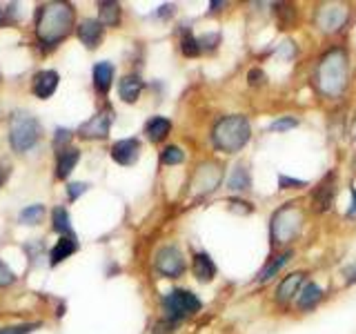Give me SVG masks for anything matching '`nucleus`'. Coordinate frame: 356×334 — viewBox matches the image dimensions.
<instances>
[{
    "instance_id": "f257e3e1",
    "label": "nucleus",
    "mask_w": 356,
    "mask_h": 334,
    "mask_svg": "<svg viewBox=\"0 0 356 334\" xmlns=\"http://www.w3.org/2000/svg\"><path fill=\"white\" fill-rule=\"evenodd\" d=\"M72 27H74V9L70 3H47L38 7L36 29L42 45H47V47L58 45L72 31Z\"/></svg>"
},
{
    "instance_id": "f03ea898",
    "label": "nucleus",
    "mask_w": 356,
    "mask_h": 334,
    "mask_svg": "<svg viewBox=\"0 0 356 334\" xmlns=\"http://www.w3.org/2000/svg\"><path fill=\"white\" fill-rule=\"evenodd\" d=\"M350 58L348 51L337 47L327 51L316 67V85L325 96H339L348 85Z\"/></svg>"
},
{
    "instance_id": "7ed1b4c3",
    "label": "nucleus",
    "mask_w": 356,
    "mask_h": 334,
    "mask_svg": "<svg viewBox=\"0 0 356 334\" xmlns=\"http://www.w3.org/2000/svg\"><path fill=\"white\" fill-rule=\"evenodd\" d=\"M252 138V125L248 116L243 114H232L220 118L214 129H211V143L218 152H225V154H234V152H241L245 145L250 143Z\"/></svg>"
},
{
    "instance_id": "20e7f679",
    "label": "nucleus",
    "mask_w": 356,
    "mask_h": 334,
    "mask_svg": "<svg viewBox=\"0 0 356 334\" xmlns=\"http://www.w3.org/2000/svg\"><path fill=\"white\" fill-rule=\"evenodd\" d=\"M300 225H303V214L294 203H285L281 209L274 212L270 221V239L272 245H285L298 237Z\"/></svg>"
},
{
    "instance_id": "39448f33",
    "label": "nucleus",
    "mask_w": 356,
    "mask_h": 334,
    "mask_svg": "<svg viewBox=\"0 0 356 334\" xmlns=\"http://www.w3.org/2000/svg\"><path fill=\"white\" fill-rule=\"evenodd\" d=\"M40 122L38 118H33L31 114L25 111H16L9 120V143L14 152H27L31 150L36 141L40 138Z\"/></svg>"
},
{
    "instance_id": "423d86ee",
    "label": "nucleus",
    "mask_w": 356,
    "mask_h": 334,
    "mask_svg": "<svg viewBox=\"0 0 356 334\" xmlns=\"http://www.w3.org/2000/svg\"><path fill=\"white\" fill-rule=\"evenodd\" d=\"M163 308H165V319L178 323L196 315V312L203 308V303H200V299L194 292H189V289H172V292L163 299Z\"/></svg>"
},
{
    "instance_id": "0eeeda50",
    "label": "nucleus",
    "mask_w": 356,
    "mask_h": 334,
    "mask_svg": "<svg viewBox=\"0 0 356 334\" xmlns=\"http://www.w3.org/2000/svg\"><path fill=\"white\" fill-rule=\"evenodd\" d=\"M156 272L167 276V278H178L185 272V259L178 248L174 245H165V248L159 250L156 254Z\"/></svg>"
},
{
    "instance_id": "6e6552de",
    "label": "nucleus",
    "mask_w": 356,
    "mask_h": 334,
    "mask_svg": "<svg viewBox=\"0 0 356 334\" xmlns=\"http://www.w3.org/2000/svg\"><path fill=\"white\" fill-rule=\"evenodd\" d=\"M111 122H114V109L103 107L94 118H89L87 122H83V125L78 127V136H83V138H107Z\"/></svg>"
},
{
    "instance_id": "1a4fd4ad",
    "label": "nucleus",
    "mask_w": 356,
    "mask_h": 334,
    "mask_svg": "<svg viewBox=\"0 0 356 334\" xmlns=\"http://www.w3.org/2000/svg\"><path fill=\"white\" fill-rule=\"evenodd\" d=\"M334 196H337V174L330 172L323 176V181L314 187V194H312V207L316 212H327L334 203Z\"/></svg>"
},
{
    "instance_id": "9d476101",
    "label": "nucleus",
    "mask_w": 356,
    "mask_h": 334,
    "mask_svg": "<svg viewBox=\"0 0 356 334\" xmlns=\"http://www.w3.org/2000/svg\"><path fill=\"white\" fill-rule=\"evenodd\" d=\"M140 156V143L136 138H122L111 148V159L120 165H134Z\"/></svg>"
},
{
    "instance_id": "9b49d317",
    "label": "nucleus",
    "mask_w": 356,
    "mask_h": 334,
    "mask_svg": "<svg viewBox=\"0 0 356 334\" xmlns=\"http://www.w3.org/2000/svg\"><path fill=\"white\" fill-rule=\"evenodd\" d=\"M345 20H348V9L332 5V7H323L318 14V25L323 27V31H339Z\"/></svg>"
},
{
    "instance_id": "f8f14e48",
    "label": "nucleus",
    "mask_w": 356,
    "mask_h": 334,
    "mask_svg": "<svg viewBox=\"0 0 356 334\" xmlns=\"http://www.w3.org/2000/svg\"><path fill=\"white\" fill-rule=\"evenodd\" d=\"M303 281H305V272H294V274L285 276L276 287V301H278V303H287V301L296 299V294L300 292V287H303Z\"/></svg>"
},
{
    "instance_id": "ddd939ff",
    "label": "nucleus",
    "mask_w": 356,
    "mask_h": 334,
    "mask_svg": "<svg viewBox=\"0 0 356 334\" xmlns=\"http://www.w3.org/2000/svg\"><path fill=\"white\" fill-rule=\"evenodd\" d=\"M58 74H56L54 70H42L38 72L36 76H33V94H36L38 98H49L56 87H58Z\"/></svg>"
},
{
    "instance_id": "4468645a",
    "label": "nucleus",
    "mask_w": 356,
    "mask_h": 334,
    "mask_svg": "<svg viewBox=\"0 0 356 334\" xmlns=\"http://www.w3.org/2000/svg\"><path fill=\"white\" fill-rule=\"evenodd\" d=\"M78 38H81L89 49L98 47V42L103 40V25H100V20H94V18L83 20L81 27H78Z\"/></svg>"
},
{
    "instance_id": "2eb2a0df",
    "label": "nucleus",
    "mask_w": 356,
    "mask_h": 334,
    "mask_svg": "<svg viewBox=\"0 0 356 334\" xmlns=\"http://www.w3.org/2000/svg\"><path fill=\"white\" fill-rule=\"evenodd\" d=\"M292 254H294L292 250H285V252H281L278 256H272V259L265 263V267L259 272V276H256L254 281H256V283H267V281H272V278L283 270V265H285L289 259H292Z\"/></svg>"
},
{
    "instance_id": "dca6fc26",
    "label": "nucleus",
    "mask_w": 356,
    "mask_h": 334,
    "mask_svg": "<svg viewBox=\"0 0 356 334\" xmlns=\"http://www.w3.org/2000/svg\"><path fill=\"white\" fill-rule=\"evenodd\" d=\"M192 270H194V276L198 278L200 283H209L211 278L216 276V265H214V261H211V256L207 252H198L194 256Z\"/></svg>"
},
{
    "instance_id": "f3484780",
    "label": "nucleus",
    "mask_w": 356,
    "mask_h": 334,
    "mask_svg": "<svg viewBox=\"0 0 356 334\" xmlns=\"http://www.w3.org/2000/svg\"><path fill=\"white\" fill-rule=\"evenodd\" d=\"M323 301V289L316 283H305L296 294V305L300 310H314Z\"/></svg>"
},
{
    "instance_id": "a211bd4d",
    "label": "nucleus",
    "mask_w": 356,
    "mask_h": 334,
    "mask_svg": "<svg viewBox=\"0 0 356 334\" xmlns=\"http://www.w3.org/2000/svg\"><path fill=\"white\" fill-rule=\"evenodd\" d=\"M140 92H143V81H140L138 76L129 74V76H122V78H120V83H118V94H120L122 100H125V103H136L138 96H140Z\"/></svg>"
},
{
    "instance_id": "6ab92c4d",
    "label": "nucleus",
    "mask_w": 356,
    "mask_h": 334,
    "mask_svg": "<svg viewBox=\"0 0 356 334\" xmlns=\"http://www.w3.org/2000/svg\"><path fill=\"white\" fill-rule=\"evenodd\" d=\"M76 250H78V241H76V237H63V239H58V243L54 245V250H51V254H49V263H51V265H58V263H63L65 259H70V256H72Z\"/></svg>"
},
{
    "instance_id": "aec40b11",
    "label": "nucleus",
    "mask_w": 356,
    "mask_h": 334,
    "mask_svg": "<svg viewBox=\"0 0 356 334\" xmlns=\"http://www.w3.org/2000/svg\"><path fill=\"white\" fill-rule=\"evenodd\" d=\"M111 81H114V65L107 63V61H100L94 67V85L100 94H107Z\"/></svg>"
},
{
    "instance_id": "412c9836",
    "label": "nucleus",
    "mask_w": 356,
    "mask_h": 334,
    "mask_svg": "<svg viewBox=\"0 0 356 334\" xmlns=\"http://www.w3.org/2000/svg\"><path fill=\"white\" fill-rule=\"evenodd\" d=\"M81 161V152L74 148H67L58 154V161H56V176L58 178H67L72 174V170L76 167V163Z\"/></svg>"
},
{
    "instance_id": "4be33fe9",
    "label": "nucleus",
    "mask_w": 356,
    "mask_h": 334,
    "mask_svg": "<svg viewBox=\"0 0 356 334\" xmlns=\"http://www.w3.org/2000/svg\"><path fill=\"white\" fill-rule=\"evenodd\" d=\"M170 129H172V122L165 116H154L145 122V134H147V138L152 143H161L167 134H170Z\"/></svg>"
},
{
    "instance_id": "5701e85b",
    "label": "nucleus",
    "mask_w": 356,
    "mask_h": 334,
    "mask_svg": "<svg viewBox=\"0 0 356 334\" xmlns=\"http://www.w3.org/2000/svg\"><path fill=\"white\" fill-rule=\"evenodd\" d=\"M227 187L234 189V192H248L252 187V178H250V172L245 165H236V170L232 172L229 181H227Z\"/></svg>"
},
{
    "instance_id": "b1692460",
    "label": "nucleus",
    "mask_w": 356,
    "mask_h": 334,
    "mask_svg": "<svg viewBox=\"0 0 356 334\" xmlns=\"http://www.w3.org/2000/svg\"><path fill=\"white\" fill-rule=\"evenodd\" d=\"M98 16H100V25L116 27L120 22V5L118 3H100Z\"/></svg>"
},
{
    "instance_id": "393cba45",
    "label": "nucleus",
    "mask_w": 356,
    "mask_h": 334,
    "mask_svg": "<svg viewBox=\"0 0 356 334\" xmlns=\"http://www.w3.org/2000/svg\"><path fill=\"white\" fill-rule=\"evenodd\" d=\"M54 230L58 232V234H63V237H74L70 214H67L65 207H56L54 209Z\"/></svg>"
},
{
    "instance_id": "a878e982",
    "label": "nucleus",
    "mask_w": 356,
    "mask_h": 334,
    "mask_svg": "<svg viewBox=\"0 0 356 334\" xmlns=\"http://www.w3.org/2000/svg\"><path fill=\"white\" fill-rule=\"evenodd\" d=\"M181 49L185 56H189V58H194V56L200 54V47H198V38L194 36L192 31H183V38H181Z\"/></svg>"
},
{
    "instance_id": "bb28decb",
    "label": "nucleus",
    "mask_w": 356,
    "mask_h": 334,
    "mask_svg": "<svg viewBox=\"0 0 356 334\" xmlns=\"http://www.w3.org/2000/svg\"><path fill=\"white\" fill-rule=\"evenodd\" d=\"M42 214H44V207L42 205H29V207H25L20 212V223H25V225H36V223L42 218Z\"/></svg>"
},
{
    "instance_id": "cd10ccee",
    "label": "nucleus",
    "mask_w": 356,
    "mask_h": 334,
    "mask_svg": "<svg viewBox=\"0 0 356 334\" xmlns=\"http://www.w3.org/2000/svg\"><path fill=\"white\" fill-rule=\"evenodd\" d=\"M161 161L165 165H178L185 161V152L181 148H176V145H167V148L163 150L161 154Z\"/></svg>"
},
{
    "instance_id": "c85d7f7f",
    "label": "nucleus",
    "mask_w": 356,
    "mask_h": 334,
    "mask_svg": "<svg viewBox=\"0 0 356 334\" xmlns=\"http://www.w3.org/2000/svg\"><path fill=\"white\" fill-rule=\"evenodd\" d=\"M292 127H298V120L294 116H283V118H276L274 122H270V132H287Z\"/></svg>"
},
{
    "instance_id": "c756f323",
    "label": "nucleus",
    "mask_w": 356,
    "mask_h": 334,
    "mask_svg": "<svg viewBox=\"0 0 356 334\" xmlns=\"http://www.w3.org/2000/svg\"><path fill=\"white\" fill-rule=\"evenodd\" d=\"M74 134L70 129H56V138H54V148H56V154H60V150L65 148L67 143L72 141Z\"/></svg>"
},
{
    "instance_id": "7c9ffc66",
    "label": "nucleus",
    "mask_w": 356,
    "mask_h": 334,
    "mask_svg": "<svg viewBox=\"0 0 356 334\" xmlns=\"http://www.w3.org/2000/svg\"><path fill=\"white\" fill-rule=\"evenodd\" d=\"M218 40H220L218 33H209V36H200V38H198V47H200V51H207V49L211 51V49H216Z\"/></svg>"
},
{
    "instance_id": "2f4dec72",
    "label": "nucleus",
    "mask_w": 356,
    "mask_h": 334,
    "mask_svg": "<svg viewBox=\"0 0 356 334\" xmlns=\"http://www.w3.org/2000/svg\"><path fill=\"white\" fill-rule=\"evenodd\" d=\"M16 281V276H14V272L9 270V267L0 261V287H7V285H11Z\"/></svg>"
},
{
    "instance_id": "473e14b6",
    "label": "nucleus",
    "mask_w": 356,
    "mask_h": 334,
    "mask_svg": "<svg viewBox=\"0 0 356 334\" xmlns=\"http://www.w3.org/2000/svg\"><path fill=\"white\" fill-rule=\"evenodd\" d=\"M305 181H296V178H287L285 174L278 176V187L281 189H292V187H305Z\"/></svg>"
},
{
    "instance_id": "72a5a7b5",
    "label": "nucleus",
    "mask_w": 356,
    "mask_h": 334,
    "mask_svg": "<svg viewBox=\"0 0 356 334\" xmlns=\"http://www.w3.org/2000/svg\"><path fill=\"white\" fill-rule=\"evenodd\" d=\"M87 183H70L67 185V196H70L72 200H76L81 194H85L87 192Z\"/></svg>"
},
{
    "instance_id": "f704fd0d",
    "label": "nucleus",
    "mask_w": 356,
    "mask_h": 334,
    "mask_svg": "<svg viewBox=\"0 0 356 334\" xmlns=\"http://www.w3.org/2000/svg\"><path fill=\"white\" fill-rule=\"evenodd\" d=\"M33 328H38L36 323H29V326H14V328H3L0 334H29Z\"/></svg>"
},
{
    "instance_id": "c9c22d12",
    "label": "nucleus",
    "mask_w": 356,
    "mask_h": 334,
    "mask_svg": "<svg viewBox=\"0 0 356 334\" xmlns=\"http://www.w3.org/2000/svg\"><path fill=\"white\" fill-rule=\"evenodd\" d=\"M343 276H345V283H356V261L352 263V265H348V267H345V270H343Z\"/></svg>"
},
{
    "instance_id": "e433bc0d",
    "label": "nucleus",
    "mask_w": 356,
    "mask_h": 334,
    "mask_svg": "<svg viewBox=\"0 0 356 334\" xmlns=\"http://www.w3.org/2000/svg\"><path fill=\"white\" fill-rule=\"evenodd\" d=\"M250 83L256 87V85H265V74L261 70H252L250 72Z\"/></svg>"
},
{
    "instance_id": "4c0bfd02",
    "label": "nucleus",
    "mask_w": 356,
    "mask_h": 334,
    "mask_svg": "<svg viewBox=\"0 0 356 334\" xmlns=\"http://www.w3.org/2000/svg\"><path fill=\"white\" fill-rule=\"evenodd\" d=\"M350 192H352V205L348 209V218H356V189L352 187Z\"/></svg>"
},
{
    "instance_id": "58836bf2",
    "label": "nucleus",
    "mask_w": 356,
    "mask_h": 334,
    "mask_svg": "<svg viewBox=\"0 0 356 334\" xmlns=\"http://www.w3.org/2000/svg\"><path fill=\"white\" fill-rule=\"evenodd\" d=\"M159 14H161V16H170V14H174V7H172V5H165V7H161Z\"/></svg>"
},
{
    "instance_id": "ea45409f",
    "label": "nucleus",
    "mask_w": 356,
    "mask_h": 334,
    "mask_svg": "<svg viewBox=\"0 0 356 334\" xmlns=\"http://www.w3.org/2000/svg\"><path fill=\"white\" fill-rule=\"evenodd\" d=\"M5 178H7V172H5V167H3V165H0V185H3V183H5Z\"/></svg>"
},
{
    "instance_id": "a19ab883",
    "label": "nucleus",
    "mask_w": 356,
    "mask_h": 334,
    "mask_svg": "<svg viewBox=\"0 0 356 334\" xmlns=\"http://www.w3.org/2000/svg\"><path fill=\"white\" fill-rule=\"evenodd\" d=\"M5 16H7V14H5V9H0V25L5 22Z\"/></svg>"
},
{
    "instance_id": "79ce46f5",
    "label": "nucleus",
    "mask_w": 356,
    "mask_h": 334,
    "mask_svg": "<svg viewBox=\"0 0 356 334\" xmlns=\"http://www.w3.org/2000/svg\"><path fill=\"white\" fill-rule=\"evenodd\" d=\"M352 132H354V138H356V118H354V129Z\"/></svg>"
}]
</instances>
